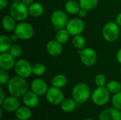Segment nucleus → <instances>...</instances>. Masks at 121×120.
<instances>
[{
  "label": "nucleus",
  "instance_id": "0eeeda50",
  "mask_svg": "<svg viewBox=\"0 0 121 120\" xmlns=\"http://www.w3.org/2000/svg\"><path fill=\"white\" fill-rule=\"evenodd\" d=\"M14 33L17 35L19 39L21 40H28L30 39L34 35V28L28 23L21 22L17 24Z\"/></svg>",
  "mask_w": 121,
  "mask_h": 120
},
{
  "label": "nucleus",
  "instance_id": "f704fd0d",
  "mask_svg": "<svg viewBox=\"0 0 121 120\" xmlns=\"http://www.w3.org/2000/svg\"><path fill=\"white\" fill-rule=\"evenodd\" d=\"M87 11L86 10V9H84V8H80V10H79V11L78 12V14H79V17H81V18H84V17H85L86 16V14H87V12H86Z\"/></svg>",
  "mask_w": 121,
  "mask_h": 120
},
{
  "label": "nucleus",
  "instance_id": "412c9836",
  "mask_svg": "<svg viewBox=\"0 0 121 120\" xmlns=\"http://www.w3.org/2000/svg\"><path fill=\"white\" fill-rule=\"evenodd\" d=\"M29 14L33 17H39L44 12L43 6L38 2H34L30 6H28Z\"/></svg>",
  "mask_w": 121,
  "mask_h": 120
},
{
  "label": "nucleus",
  "instance_id": "6ab92c4d",
  "mask_svg": "<svg viewBox=\"0 0 121 120\" xmlns=\"http://www.w3.org/2000/svg\"><path fill=\"white\" fill-rule=\"evenodd\" d=\"M16 21V20L14 18H13L11 15L5 16L2 19V27L7 32L14 31L17 25Z\"/></svg>",
  "mask_w": 121,
  "mask_h": 120
},
{
  "label": "nucleus",
  "instance_id": "58836bf2",
  "mask_svg": "<svg viewBox=\"0 0 121 120\" xmlns=\"http://www.w3.org/2000/svg\"><path fill=\"white\" fill-rule=\"evenodd\" d=\"M116 58H117V60L118 62L121 64V49H120L118 52H117V54H116Z\"/></svg>",
  "mask_w": 121,
  "mask_h": 120
},
{
  "label": "nucleus",
  "instance_id": "4c0bfd02",
  "mask_svg": "<svg viewBox=\"0 0 121 120\" xmlns=\"http://www.w3.org/2000/svg\"><path fill=\"white\" fill-rule=\"evenodd\" d=\"M10 38H11V41H13V42H16V41H17V40H18V39H19V38H18V37L17 36V35H16V33L12 34V35H11Z\"/></svg>",
  "mask_w": 121,
  "mask_h": 120
},
{
  "label": "nucleus",
  "instance_id": "dca6fc26",
  "mask_svg": "<svg viewBox=\"0 0 121 120\" xmlns=\"http://www.w3.org/2000/svg\"><path fill=\"white\" fill-rule=\"evenodd\" d=\"M22 100H23V105L30 108H35L37 105H38L39 102H40L39 95L35 94L32 91H28L22 97Z\"/></svg>",
  "mask_w": 121,
  "mask_h": 120
},
{
  "label": "nucleus",
  "instance_id": "b1692460",
  "mask_svg": "<svg viewBox=\"0 0 121 120\" xmlns=\"http://www.w3.org/2000/svg\"><path fill=\"white\" fill-rule=\"evenodd\" d=\"M11 47V40L6 35L0 36V52H6Z\"/></svg>",
  "mask_w": 121,
  "mask_h": 120
},
{
  "label": "nucleus",
  "instance_id": "a211bd4d",
  "mask_svg": "<svg viewBox=\"0 0 121 120\" xmlns=\"http://www.w3.org/2000/svg\"><path fill=\"white\" fill-rule=\"evenodd\" d=\"M15 116L18 120H28L32 117V111L30 108L26 105L20 106L15 112Z\"/></svg>",
  "mask_w": 121,
  "mask_h": 120
},
{
  "label": "nucleus",
  "instance_id": "c9c22d12",
  "mask_svg": "<svg viewBox=\"0 0 121 120\" xmlns=\"http://www.w3.org/2000/svg\"><path fill=\"white\" fill-rule=\"evenodd\" d=\"M5 99H6V97H5L4 92L3 91V89L1 88L0 89V105H1L3 103V102L4 101Z\"/></svg>",
  "mask_w": 121,
  "mask_h": 120
},
{
  "label": "nucleus",
  "instance_id": "2eb2a0df",
  "mask_svg": "<svg viewBox=\"0 0 121 120\" xmlns=\"http://www.w3.org/2000/svg\"><path fill=\"white\" fill-rule=\"evenodd\" d=\"M2 108L8 112H15L18 108L21 106L18 98L11 95L4 100L3 103L1 105Z\"/></svg>",
  "mask_w": 121,
  "mask_h": 120
},
{
  "label": "nucleus",
  "instance_id": "9d476101",
  "mask_svg": "<svg viewBox=\"0 0 121 120\" xmlns=\"http://www.w3.org/2000/svg\"><path fill=\"white\" fill-rule=\"evenodd\" d=\"M80 59L83 64L86 66H91L95 64L97 60V54L94 50L86 47L84 48L80 53Z\"/></svg>",
  "mask_w": 121,
  "mask_h": 120
},
{
  "label": "nucleus",
  "instance_id": "72a5a7b5",
  "mask_svg": "<svg viewBox=\"0 0 121 120\" xmlns=\"http://www.w3.org/2000/svg\"><path fill=\"white\" fill-rule=\"evenodd\" d=\"M9 4V0H0V9H4Z\"/></svg>",
  "mask_w": 121,
  "mask_h": 120
},
{
  "label": "nucleus",
  "instance_id": "ddd939ff",
  "mask_svg": "<svg viewBox=\"0 0 121 120\" xmlns=\"http://www.w3.org/2000/svg\"><path fill=\"white\" fill-rule=\"evenodd\" d=\"M15 57L10 52H2L0 54V67L5 71H9L15 66Z\"/></svg>",
  "mask_w": 121,
  "mask_h": 120
},
{
  "label": "nucleus",
  "instance_id": "c03bdc74",
  "mask_svg": "<svg viewBox=\"0 0 121 120\" xmlns=\"http://www.w3.org/2000/svg\"></svg>",
  "mask_w": 121,
  "mask_h": 120
},
{
  "label": "nucleus",
  "instance_id": "6e6552de",
  "mask_svg": "<svg viewBox=\"0 0 121 120\" xmlns=\"http://www.w3.org/2000/svg\"><path fill=\"white\" fill-rule=\"evenodd\" d=\"M46 99L49 103L52 105H59L65 99V95L61 88L56 87H50L48 88L46 94Z\"/></svg>",
  "mask_w": 121,
  "mask_h": 120
},
{
  "label": "nucleus",
  "instance_id": "a19ab883",
  "mask_svg": "<svg viewBox=\"0 0 121 120\" xmlns=\"http://www.w3.org/2000/svg\"><path fill=\"white\" fill-rule=\"evenodd\" d=\"M94 120V119H91V118H86V119H85V120Z\"/></svg>",
  "mask_w": 121,
  "mask_h": 120
},
{
  "label": "nucleus",
  "instance_id": "1a4fd4ad",
  "mask_svg": "<svg viewBox=\"0 0 121 120\" xmlns=\"http://www.w3.org/2000/svg\"><path fill=\"white\" fill-rule=\"evenodd\" d=\"M14 70L17 76L23 77L24 79L28 78L32 72V66L30 62L26 59H19L15 64Z\"/></svg>",
  "mask_w": 121,
  "mask_h": 120
},
{
  "label": "nucleus",
  "instance_id": "473e14b6",
  "mask_svg": "<svg viewBox=\"0 0 121 120\" xmlns=\"http://www.w3.org/2000/svg\"><path fill=\"white\" fill-rule=\"evenodd\" d=\"M10 80L9 76L8 74V73L6 72V71L1 69L0 70V83L2 85H5L9 83Z\"/></svg>",
  "mask_w": 121,
  "mask_h": 120
},
{
  "label": "nucleus",
  "instance_id": "79ce46f5",
  "mask_svg": "<svg viewBox=\"0 0 121 120\" xmlns=\"http://www.w3.org/2000/svg\"><path fill=\"white\" fill-rule=\"evenodd\" d=\"M13 1H21V0H13Z\"/></svg>",
  "mask_w": 121,
  "mask_h": 120
},
{
  "label": "nucleus",
  "instance_id": "c85d7f7f",
  "mask_svg": "<svg viewBox=\"0 0 121 120\" xmlns=\"http://www.w3.org/2000/svg\"><path fill=\"white\" fill-rule=\"evenodd\" d=\"M46 71V67L43 63H36L32 66V72L35 76H42Z\"/></svg>",
  "mask_w": 121,
  "mask_h": 120
},
{
  "label": "nucleus",
  "instance_id": "ea45409f",
  "mask_svg": "<svg viewBox=\"0 0 121 120\" xmlns=\"http://www.w3.org/2000/svg\"><path fill=\"white\" fill-rule=\"evenodd\" d=\"M26 6H30V4H33V0H21Z\"/></svg>",
  "mask_w": 121,
  "mask_h": 120
},
{
  "label": "nucleus",
  "instance_id": "e433bc0d",
  "mask_svg": "<svg viewBox=\"0 0 121 120\" xmlns=\"http://www.w3.org/2000/svg\"><path fill=\"white\" fill-rule=\"evenodd\" d=\"M116 23L118 25H121V13H118V16H116Z\"/></svg>",
  "mask_w": 121,
  "mask_h": 120
},
{
  "label": "nucleus",
  "instance_id": "f8f14e48",
  "mask_svg": "<svg viewBox=\"0 0 121 120\" xmlns=\"http://www.w3.org/2000/svg\"><path fill=\"white\" fill-rule=\"evenodd\" d=\"M99 120H121V110L113 107L104 109L99 115Z\"/></svg>",
  "mask_w": 121,
  "mask_h": 120
},
{
  "label": "nucleus",
  "instance_id": "2f4dec72",
  "mask_svg": "<svg viewBox=\"0 0 121 120\" xmlns=\"http://www.w3.org/2000/svg\"><path fill=\"white\" fill-rule=\"evenodd\" d=\"M9 52L11 54V55L13 57H18L21 55V54L23 52V50L21 46L14 45L11 46V47L10 48Z\"/></svg>",
  "mask_w": 121,
  "mask_h": 120
},
{
  "label": "nucleus",
  "instance_id": "c756f323",
  "mask_svg": "<svg viewBox=\"0 0 121 120\" xmlns=\"http://www.w3.org/2000/svg\"><path fill=\"white\" fill-rule=\"evenodd\" d=\"M94 83L97 87H104L106 86V76L102 74H99L95 76L94 79Z\"/></svg>",
  "mask_w": 121,
  "mask_h": 120
},
{
  "label": "nucleus",
  "instance_id": "f03ea898",
  "mask_svg": "<svg viewBox=\"0 0 121 120\" xmlns=\"http://www.w3.org/2000/svg\"><path fill=\"white\" fill-rule=\"evenodd\" d=\"M91 93L90 87L84 83H77L74 86L72 91V98L78 104H83L87 102L91 97Z\"/></svg>",
  "mask_w": 121,
  "mask_h": 120
},
{
  "label": "nucleus",
  "instance_id": "a878e982",
  "mask_svg": "<svg viewBox=\"0 0 121 120\" xmlns=\"http://www.w3.org/2000/svg\"><path fill=\"white\" fill-rule=\"evenodd\" d=\"M106 88L111 94H116L121 91V84L117 81H111L106 84Z\"/></svg>",
  "mask_w": 121,
  "mask_h": 120
},
{
  "label": "nucleus",
  "instance_id": "f3484780",
  "mask_svg": "<svg viewBox=\"0 0 121 120\" xmlns=\"http://www.w3.org/2000/svg\"><path fill=\"white\" fill-rule=\"evenodd\" d=\"M46 50L52 56H58L62 52V46L60 42L56 40H50L47 45Z\"/></svg>",
  "mask_w": 121,
  "mask_h": 120
},
{
  "label": "nucleus",
  "instance_id": "f257e3e1",
  "mask_svg": "<svg viewBox=\"0 0 121 120\" xmlns=\"http://www.w3.org/2000/svg\"><path fill=\"white\" fill-rule=\"evenodd\" d=\"M7 88L11 95L19 98L28 91V83L26 79L16 76L10 79L7 83Z\"/></svg>",
  "mask_w": 121,
  "mask_h": 120
},
{
  "label": "nucleus",
  "instance_id": "9b49d317",
  "mask_svg": "<svg viewBox=\"0 0 121 120\" xmlns=\"http://www.w3.org/2000/svg\"><path fill=\"white\" fill-rule=\"evenodd\" d=\"M66 29L71 35H80L84 29V21L80 18H73L68 21Z\"/></svg>",
  "mask_w": 121,
  "mask_h": 120
},
{
  "label": "nucleus",
  "instance_id": "37998d69",
  "mask_svg": "<svg viewBox=\"0 0 121 120\" xmlns=\"http://www.w3.org/2000/svg\"><path fill=\"white\" fill-rule=\"evenodd\" d=\"M18 120V119H16V120Z\"/></svg>",
  "mask_w": 121,
  "mask_h": 120
},
{
  "label": "nucleus",
  "instance_id": "39448f33",
  "mask_svg": "<svg viewBox=\"0 0 121 120\" xmlns=\"http://www.w3.org/2000/svg\"><path fill=\"white\" fill-rule=\"evenodd\" d=\"M102 34L104 38L107 42H114L118 39L120 34L119 25L115 22L110 21L104 26Z\"/></svg>",
  "mask_w": 121,
  "mask_h": 120
},
{
  "label": "nucleus",
  "instance_id": "423d86ee",
  "mask_svg": "<svg viewBox=\"0 0 121 120\" xmlns=\"http://www.w3.org/2000/svg\"><path fill=\"white\" fill-rule=\"evenodd\" d=\"M68 16L62 10H56L51 15V22L54 28L57 30L64 28L68 23Z\"/></svg>",
  "mask_w": 121,
  "mask_h": 120
},
{
  "label": "nucleus",
  "instance_id": "20e7f679",
  "mask_svg": "<svg viewBox=\"0 0 121 120\" xmlns=\"http://www.w3.org/2000/svg\"><path fill=\"white\" fill-rule=\"evenodd\" d=\"M110 93L106 88L97 87L91 93V100L97 106H104L106 105L110 100Z\"/></svg>",
  "mask_w": 121,
  "mask_h": 120
},
{
  "label": "nucleus",
  "instance_id": "bb28decb",
  "mask_svg": "<svg viewBox=\"0 0 121 120\" xmlns=\"http://www.w3.org/2000/svg\"><path fill=\"white\" fill-rule=\"evenodd\" d=\"M72 44L74 47L78 50H83L85 47L86 40L85 38L80 34L77 35H74L72 39Z\"/></svg>",
  "mask_w": 121,
  "mask_h": 120
},
{
  "label": "nucleus",
  "instance_id": "7ed1b4c3",
  "mask_svg": "<svg viewBox=\"0 0 121 120\" xmlns=\"http://www.w3.org/2000/svg\"><path fill=\"white\" fill-rule=\"evenodd\" d=\"M9 13L17 21H23L28 18L29 14L28 6L21 0L13 1L9 7Z\"/></svg>",
  "mask_w": 121,
  "mask_h": 120
},
{
  "label": "nucleus",
  "instance_id": "cd10ccee",
  "mask_svg": "<svg viewBox=\"0 0 121 120\" xmlns=\"http://www.w3.org/2000/svg\"><path fill=\"white\" fill-rule=\"evenodd\" d=\"M99 0H79V5L82 8L88 10H91L94 8L98 4Z\"/></svg>",
  "mask_w": 121,
  "mask_h": 120
},
{
  "label": "nucleus",
  "instance_id": "aec40b11",
  "mask_svg": "<svg viewBox=\"0 0 121 120\" xmlns=\"http://www.w3.org/2000/svg\"><path fill=\"white\" fill-rule=\"evenodd\" d=\"M77 103L73 98H65L60 105L63 112L69 113L73 112L76 109Z\"/></svg>",
  "mask_w": 121,
  "mask_h": 120
},
{
  "label": "nucleus",
  "instance_id": "5701e85b",
  "mask_svg": "<svg viewBox=\"0 0 121 120\" xmlns=\"http://www.w3.org/2000/svg\"><path fill=\"white\" fill-rule=\"evenodd\" d=\"M52 85L54 87L62 88H64L67 83V79L63 74H57L52 79Z\"/></svg>",
  "mask_w": 121,
  "mask_h": 120
},
{
  "label": "nucleus",
  "instance_id": "393cba45",
  "mask_svg": "<svg viewBox=\"0 0 121 120\" xmlns=\"http://www.w3.org/2000/svg\"><path fill=\"white\" fill-rule=\"evenodd\" d=\"M69 33L67 29H60L58 30L55 35V40H57L61 44L66 43L69 39Z\"/></svg>",
  "mask_w": 121,
  "mask_h": 120
},
{
  "label": "nucleus",
  "instance_id": "4468645a",
  "mask_svg": "<svg viewBox=\"0 0 121 120\" xmlns=\"http://www.w3.org/2000/svg\"><path fill=\"white\" fill-rule=\"evenodd\" d=\"M30 89L33 92L39 96H43L46 94L48 88L47 83L42 79H34L30 84Z\"/></svg>",
  "mask_w": 121,
  "mask_h": 120
},
{
  "label": "nucleus",
  "instance_id": "7c9ffc66",
  "mask_svg": "<svg viewBox=\"0 0 121 120\" xmlns=\"http://www.w3.org/2000/svg\"><path fill=\"white\" fill-rule=\"evenodd\" d=\"M111 103L114 108L121 110V91L113 95L111 99Z\"/></svg>",
  "mask_w": 121,
  "mask_h": 120
},
{
  "label": "nucleus",
  "instance_id": "4be33fe9",
  "mask_svg": "<svg viewBox=\"0 0 121 120\" xmlns=\"http://www.w3.org/2000/svg\"><path fill=\"white\" fill-rule=\"evenodd\" d=\"M66 11L70 14H77L79 11L81 7L79 3L75 0H69L66 2L65 5Z\"/></svg>",
  "mask_w": 121,
  "mask_h": 120
}]
</instances>
